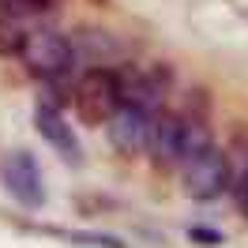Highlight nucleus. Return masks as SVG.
Masks as SVG:
<instances>
[{"label":"nucleus","instance_id":"f257e3e1","mask_svg":"<svg viewBox=\"0 0 248 248\" xmlns=\"http://www.w3.org/2000/svg\"><path fill=\"white\" fill-rule=\"evenodd\" d=\"M76 117L83 124H109V117L124 106V76L109 64H98V68H87L83 76L76 79Z\"/></svg>","mask_w":248,"mask_h":248},{"label":"nucleus","instance_id":"f03ea898","mask_svg":"<svg viewBox=\"0 0 248 248\" xmlns=\"http://www.w3.org/2000/svg\"><path fill=\"white\" fill-rule=\"evenodd\" d=\"M181 181H185V196L192 200H218L222 192H230V155L215 143H203L200 151H192L181 162Z\"/></svg>","mask_w":248,"mask_h":248},{"label":"nucleus","instance_id":"7ed1b4c3","mask_svg":"<svg viewBox=\"0 0 248 248\" xmlns=\"http://www.w3.org/2000/svg\"><path fill=\"white\" fill-rule=\"evenodd\" d=\"M23 68L31 72L34 79H57L68 76L76 68V42L61 31H31L27 34V46H23Z\"/></svg>","mask_w":248,"mask_h":248},{"label":"nucleus","instance_id":"20e7f679","mask_svg":"<svg viewBox=\"0 0 248 248\" xmlns=\"http://www.w3.org/2000/svg\"><path fill=\"white\" fill-rule=\"evenodd\" d=\"M203 143H211V132L203 121L188 117V113H162L155 128V151L162 166H181L192 151H200Z\"/></svg>","mask_w":248,"mask_h":248},{"label":"nucleus","instance_id":"39448f33","mask_svg":"<svg viewBox=\"0 0 248 248\" xmlns=\"http://www.w3.org/2000/svg\"><path fill=\"white\" fill-rule=\"evenodd\" d=\"M158 117H162V113H151V109H140V106H132V102H124L106 124L113 151L124 155V158H136V155H143V151H151V147H155Z\"/></svg>","mask_w":248,"mask_h":248},{"label":"nucleus","instance_id":"423d86ee","mask_svg":"<svg viewBox=\"0 0 248 248\" xmlns=\"http://www.w3.org/2000/svg\"><path fill=\"white\" fill-rule=\"evenodd\" d=\"M0 181H4V192L27 207V211H42L46 207V181H42V166L34 162L31 151H12L0 162Z\"/></svg>","mask_w":248,"mask_h":248},{"label":"nucleus","instance_id":"0eeeda50","mask_svg":"<svg viewBox=\"0 0 248 248\" xmlns=\"http://www.w3.org/2000/svg\"><path fill=\"white\" fill-rule=\"evenodd\" d=\"M34 128H38V136L57 151V155L68 162V166H83V147H79V136L72 132V124L64 121V113L57 106H49V102H42V106L34 109Z\"/></svg>","mask_w":248,"mask_h":248},{"label":"nucleus","instance_id":"6e6552de","mask_svg":"<svg viewBox=\"0 0 248 248\" xmlns=\"http://www.w3.org/2000/svg\"><path fill=\"white\" fill-rule=\"evenodd\" d=\"M230 155V196L237 211L248 218V140H233Z\"/></svg>","mask_w":248,"mask_h":248},{"label":"nucleus","instance_id":"1a4fd4ad","mask_svg":"<svg viewBox=\"0 0 248 248\" xmlns=\"http://www.w3.org/2000/svg\"><path fill=\"white\" fill-rule=\"evenodd\" d=\"M23 46H27V31L0 12V57H23Z\"/></svg>","mask_w":248,"mask_h":248},{"label":"nucleus","instance_id":"9d476101","mask_svg":"<svg viewBox=\"0 0 248 248\" xmlns=\"http://www.w3.org/2000/svg\"><path fill=\"white\" fill-rule=\"evenodd\" d=\"M53 0H0V12L12 19H27V16H46Z\"/></svg>","mask_w":248,"mask_h":248},{"label":"nucleus","instance_id":"9b49d317","mask_svg":"<svg viewBox=\"0 0 248 248\" xmlns=\"http://www.w3.org/2000/svg\"><path fill=\"white\" fill-rule=\"evenodd\" d=\"M192 241H203V245H218L222 241V233H215V230H203V226H192Z\"/></svg>","mask_w":248,"mask_h":248},{"label":"nucleus","instance_id":"f8f14e48","mask_svg":"<svg viewBox=\"0 0 248 248\" xmlns=\"http://www.w3.org/2000/svg\"><path fill=\"white\" fill-rule=\"evenodd\" d=\"M91 4H98V8H106V4H109V0H91Z\"/></svg>","mask_w":248,"mask_h":248}]
</instances>
